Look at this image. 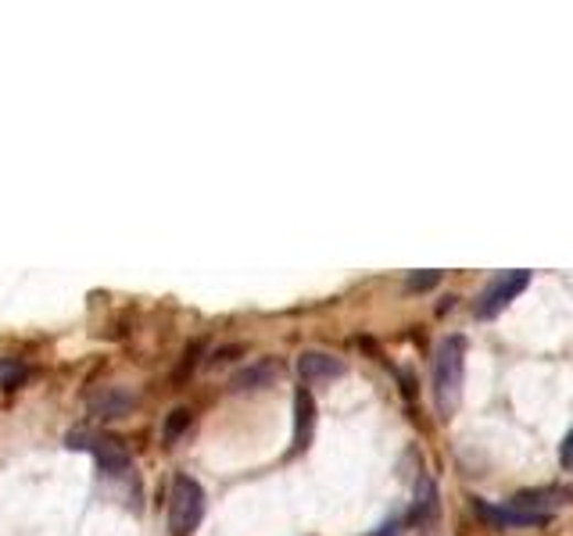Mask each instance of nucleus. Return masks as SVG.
<instances>
[{"label":"nucleus","mask_w":573,"mask_h":536,"mask_svg":"<svg viewBox=\"0 0 573 536\" xmlns=\"http://www.w3.org/2000/svg\"><path fill=\"white\" fill-rule=\"evenodd\" d=\"M277 365H255V369H248V372H240L237 380H234V390H251V386H266V383H272L277 380Z\"/></svg>","instance_id":"9"},{"label":"nucleus","mask_w":573,"mask_h":536,"mask_svg":"<svg viewBox=\"0 0 573 536\" xmlns=\"http://www.w3.org/2000/svg\"><path fill=\"white\" fill-rule=\"evenodd\" d=\"M191 426V412L186 408H176V412H169V418H165V444H172L180 437V433Z\"/></svg>","instance_id":"11"},{"label":"nucleus","mask_w":573,"mask_h":536,"mask_svg":"<svg viewBox=\"0 0 573 536\" xmlns=\"http://www.w3.org/2000/svg\"><path fill=\"white\" fill-rule=\"evenodd\" d=\"M90 408H94V415H100V418H119V415H126L129 408H133V397H129L126 390L105 386L100 394L90 397Z\"/></svg>","instance_id":"8"},{"label":"nucleus","mask_w":573,"mask_h":536,"mask_svg":"<svg viewBox=\"0 0 573 536\" xmlns=\"http://www.w3.org/2000/svg\"><path fill=\"white\" fill-rule=\"evenodd\" d=\"M68 447L72 451L94 455L105 475L129 472V451L119 437H108V433H97V429H76V433H68Z\"/></svg>","instance_id":"3"},{"label":"nucleus","mask_w":573,"mask_h":536,"mask_svg":"<svg viewBox=\"0 0 573 536\" xmlns=\"http://www.w3.org/2000/svg\"><path fill=\"white\" fill-rule=\"evenodd\" d=\"M559 466H563L566 472H573V429L563 437V444H559Z\"/></svg>","instance_id":"13"},{"label":"nucleus","mask_w":573,"mask_h":536,"mask_svg":"<svg viewBox=\"0 0 573 536\" xmlns=\"http://www.w3.org/2000/svg\"><path fill=\"white\" fill-rule=\"evenodd\" d=\"M441 283V272H409V280H406V286L412 289V294H423V289H434Z\"/></svg>","instance_id":"12"},{"label":"nucleus","mask_w":573,"mask_h":536,"mask_svg":"<svg viewBox=\"0 0 573 536\" xmlns=\"http://www.w3.org/2000/svg\"><path fill=\"white\" fill-rule=\"evenodd\" d=\"M315 437V401L305 386L294 390V440H291V451H286V458L294 455H305L309 444Z\"/></svg>","instance_id":"6"},{"label":"nucleus","mask_w":573,"mask_h":536,"mask_svg":"<svg viewBox=\"0 0 573 536\" xmlns=\"http://www.w3.org/2000/svg\"><path fill=\"white\" fill-rule=\"evenodd\" d=\"M398 526H401V523H387L383 529H377V533H372V536H398V533H401Z\"/></svg>","instance_id":"14"},{"label":"nucleus","mask_w":573,"mask_h":536,"mask_svg":"<svg viewBox=\"0 0 573 536\" xmlns=\"http://www.w3.org/2000/svg\"><path fill=\"white\" fill-rule=\"evenodd\" d=\"M25 375H29V369L22 365V361H14V358H0V390H14V386H22V383H25Z\"/></svg>","instance_id":"10"},{"label":"nucleus","mask_w":573,"mask_h":536,"mask_svg":"<svg viewBox=\"0 0 573 536\" xmlns=\"http://www.w3.org/2000/svg\"><path fill=\"white\" fill-rule=\"evenodd\" d=\"M463 372H466V340L444 337L434 351V365H430L434 404L444 418H452L458 412V397H463Z\"/></svg>","instance_id":"1"},{"label":"nucleus","mask_w":573,"mask_h":536,"mask_svg":"<svg viewBox=\"0 0 573 536\" xmlns=\"http://www.w3.org/2000/svg\"><path fill=\"white\" fill-rule=\"evenodd\" d=\"M298 372L301 380H337L344 375V361L326 351H305L298 358Z\"/></svg>","instance_id":"7"},{"label":"nucleus","mask_w":573,"mask_h":536,"mask_svg":"<svg viewBox=\"0 0 573 536\" xmlns=\"http://www.w3.org/2000/svg\"><path fill=\"white\" fill-rule=\"evenodd\" d=\"M527 286H530V272L512 269V272L495 275V280L487 283L480 289V297H477V318H495V315H501V311L509 308V300L520 297Z\"/></svg>","instance_id":"5"},{"label":"nucleus","mask_w":573,"mask_h":536,"mask_svg":"<svg viewBox=\"0 0 573 536\" xmlns=\"http://www.w3.org/2000/svg\"><path fill=\"white\" fill-rule=\"evenodd\" d=\"M205 490L191 475H176L169 490V533L172 536H194L201 518H205Z\"/></svg>","instance_id":"2"},{"label":"nucleus","mask_w":573,"mask_h":536,"mask_svg":"<svg viewBox=\"0 0 573 536\" xmlns=\"http://www.w3.org/2000/svg\"><path fill=\"white\" fill-rule=\"evenodd\" d=\"M573 497V490H563V486H541V490H523V494H516L509 501V508L512 512H520L530 526H541V523H549V518L559 512V508H566Z\"/></svg>","instance_id":"4"}]
</instances>
